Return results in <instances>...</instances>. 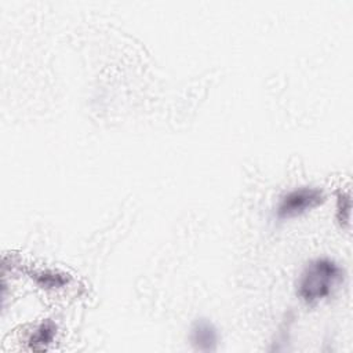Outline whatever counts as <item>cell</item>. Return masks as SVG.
<instances>
[{"instance_id": "obj_1", "label": "cell", "mask_w": 353, "mask_h": 353, "mask_svg": "<svg viewBox=\"0 0 353 353\" xmlns=\"http://www.w3.org/2000/svg\"><path fill=\"white\" fill-rule=\"evenodd\" d=\"M343 269L330 258L312 259L302 270L296 294L307 305H314L330 296L343 281Z\"/></svg>"}, {"instance_id": "obj_2", "label": "cell", "mask_w": 353, "mask_h": 353, "mask_svg": "<svg viewBox=\"0 0 353 353\" xmlns=\"http://www.w3.org/2000/svg\"><path fill=\"white\" fill-rule=\"evenodd\" d=\"M325 201V194L319 188L302 186L280 197L276 208V215L279 219H288L302 215L314 207L321 205Z\"/></svg>"}, {"instance_id": "obj_3", "label": "cell", "mask_w": 353, "mask_h": 353, "mask_svg": "<svg viewBox=\"0 0 353 353\" xmlns=\"http://www.w3.org/2000/svg\"><path fill=\"white\" fill-rule=\"evenodd\" d=\"M190 342L196 350L215 352L218 346V331L215 325L208 319H196L190 328Z\"/></svg>"}, {"instance_id": "obj_4", "label": "cell", "mask_w": 353, "mask_h": 353, "mask_svg": "<svg viewBox=\"0 0 353 353\" xmlns=\"http://www.w3.org/2000/svg\"><path fill=\"white\" fill-rule=\"evenodd\" d=\"M57 332V325L51 320L43 321L29 336L28 345L33 350H46L47 346L52 342Z\"/></svg>"}, {"instance_id": "obj_5", "label": "cell", "mask_w": 353, "mask_h": 353, "mask_svg": "<svg viewBox=\"0 0 353 353\" xmlns=\"http://www.w3.org/2000/svg\"><path fill=\"white\" fill-rule=\"evenodd\" d=\"M32 279L39 284L41 288H59L68 283V277L63 273L52 272V270H41L33 272Z\"/></svg>"}, {"instance_id": "obj_6", "label": "cell", "mask_w": 353, "mask_h": 353, "mask_svg": "<svg viewBox=\"0 0 353 353\" xmlns=\"http://www.w3.org/2000/svg\"><path fill=\"white\" fill-rule=\"evenodd\" d=\"M350 194L349 193H339L336 200V219L342 228H347L350 223Z\"/></svg>"}]
</instances>
